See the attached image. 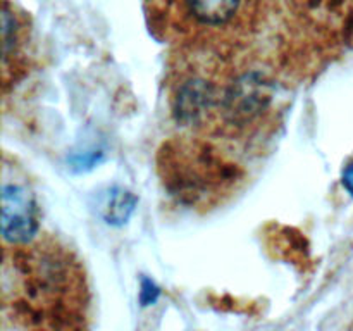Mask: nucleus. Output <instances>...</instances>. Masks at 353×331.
Masks as SVG:
<instances>
[{
	"label": "nucleus",
	"mask_w": 353,
	"mask_h": 331,
	"mask_svg": "<svg viewBox=\"0 0 353 331\" xmlns=\"http://www.w3.org/2000/svg\"><path fill=\"white\" fill-rule=\"evenodd\" d=\"M272 3L299 33L324 41L345 24L352 0H272Z\"/></svg>",
	"instance_id": "39448f33"
},
{
	"label": "nucleus",
	"mask_w": 353,
	"mask_h": 331,
	"mask_svg": "<svg viewBox=\"0 0 353 331\" xmlns=\"http://www.w3.org/2000/svg\"><path fill=\"white\" fill-rule=\"evenodd\" d=\"M228 141L185 133L165 141L159 150V172L165 188L192 207H212L231 195L243 179V169Z\"/></svg>",
	"instance_id": "20e7f679"
},
{
	"label": "nucleus",
	"mask_w": 353,
	"mask_h": 331,
	"mask_svg": "<svg viewBox=\"0 0 353 331\" xmlns=\"http://www.w3.org/2000/svg\"><path fill=\"white\" fill-rule=\"evenodd\" d=\"M3 326L21 330H85L92 293L76 252L50 233L3 243L0 276Z\"/></svg>",
	"instance_id": "f03ea898"
},
{
	"label": "nucleus",
	"mask_w": 353,
	"mask_h": 331,
	"mask_svg": "<svg viewBox=\"0 0 353 331\" xmlns=\"http://www.w3.org/2000/svg\"><path fill=\"white\" fill-rule=\"evenodd\" d=\"M341 183H343L345 190L350 193V197L353 199V159L347 166H345L343 176H341Z\"/></svg>",
	"instance_id": "6e6552de"
},
{
	"label": "nucleus",
	"mask_w": 353,
	"mask_h": 331,
	"mask_svg": "<svg viewBox=\"0 0 353 331\" xmlns=\"http://www.w3.org/2000/svg\"><path fill=\"white\" fill-rule=\"evenodd\" d=\"M157 40L188 47H238L255 26L259 0H143Z\"/></svg>",
	"instance_id": "7ed1b4c3"
},
{
	"label": "nucleus",
	"mask_w": 353,
	"mask_h": 331,
	"mask_svg": "<svg viewBox=\"0 0 353 331\" xmlns=\"http://www.w3.org/2000/svg\"><path fill=\"white\" fill-rule=\"evenodd\" d=\"M30 16L16 3L2 2V69L19 64L30 40Z\"/></svg>",
	"instance_id": "0eeeda50"
},
{
	"label": "nucleus",
	"mask_w": 353,
	"mask_h": 331,
	"mask_svg": "<svg viewBox=\"0 0 353 331\" xmlns=\"http://www.w3.org/2000/svg\"><path fill=\"white\" fill-rule=\"evenodd\" d=\"M40 207L31 188L19 181L2 185L3 243H24L38 234Z\"/></svg>",
	"instance_id": "423d86ee"
},
{
	"label": "nucleus",
	"mask_w": 353,
	"mask_h": 331,
	"mask_svg": "<svg viewBox=\"0 0 353 331\" xmlns=\"http://www.w3.org/2000/svg\"><path fill=\"white\" fill-rule=\"evenodd\" d=\"M236 50L179 48L169 76V103L186 133L234 141L261 126L274 88L259 69L234 59Z\"/></svg>",
	"instance_id": "f257e3e1"
}]
</instances>
